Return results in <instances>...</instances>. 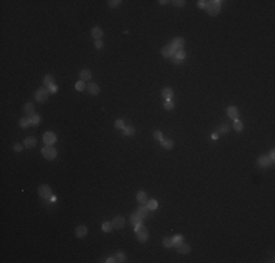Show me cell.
Here are the masks:
<instances>
[{
  "label": "cell",
  "instance_id": "1",
  "mask_svg": "<svg viewBox=\"0 0 275 263\" xmlns=\"http://www.w3.org/2000/svg\"><path fill=\"white\" fill-rule=\"evenodd\" d=\"M221 0H214V2H208L206 3V12L208 15L211 16H217L220 13V9H221Z\"/></svg>",
  "mask_w": 275,
  "mask_h": 263
},
{
  "label": "cell",
  "instance_id": "2",
  "mask_svg": "<svg viewBox=\"0 0 275 263\" xmlns=\"http://www.w3.org/2000/svg\"><path fill=\"white\" fill-rule=\"evenodd\" d=\"M135 231H136L138 241L145 243V241L148 240V229H147L145 227H142V224H136V225H135Z\"/></svg>",
  "mask_w": 275,
  "mask_h": 263
},
{
  "label": "cell",
  "instance_id": "3",
  "mask_svg": "<svg viewBox=\"0 0 275 263\" xmlns=\"http://www.w3.org/2000/svg\"><path fill=\"white\" fill-rule=\"evenodd\" d=\"M38 194H40V197H41L43 200H50L51 196H53V190H51L50 186L41 184V186L38 187Z\"/></svg>",
  "mask_w": 275,
  "mask_h": 263
},
{
  "label": "cell",
  "instance_id": "4",
  "mask_svg": "<svg viewBox=\"0 0 275 263\" xmlns=\"http://www.w3.org/2000/svg\"><path fill=\"white\" fill-rule=\"evenodd\" d=\"M41 154L44 155L46 159H54L57 157V151L53 145H46L43 149H41Z\"/></svg>",
  "mask_w": 275,
  "mask_h": 263
},
{
  "label": "cell",
  "instance_id": "5",
  "mask_svg": "<svg viewBox=\"0 0 275 263\" xmlns=\"http://www.w3.org/2000/svg\"><path fill=\"white\" fill-rule=\"evenodd\" d=\"M48 95H50V91H48V88H46V86H43V88H40V89L35 91V99H37L38 102L47 101Z\"/></svg>",
  "mask_w": 275,
  "mask_h": 263
},
{
  "label": "cell",
  "instance_id": "6",
  "mask_svg": "<svg viewBox=\"0 0 275 263\" xmlns=\"http://www.w3.org/2000/svg\"><path fill=\"white\" fill-rule=\"evenodd\" d=\"M43 141H44L46 145H53V143L57 142V136L53 133V132H46L44 136H43Z\"/></svg>",
  "mask_w": 275,
  "mask_h": 263
},
{
  "label": "cell",
  "instance_id": "7",
  "mask_svg": "<svg viewBox=\"0 0 275 263\" xmlns=\"http://www.w3.org/2000/svg\"><path fill=\"white\" fill-rule=\"evenodd\" d=\"M170 45L177 51V50H183V47H185V38H180V37H177V38H173V41L170 43Z\"/></svg>",
  "mask_w": 275,
  "mask_h": 263
},
{
  "label": "cell",
  "instance_id": "8",
  "mask_svg": "<svg viewBox=\"0 0 275 263\" xmlns=\"http://www.w3.org/2000/svg\"><path fill=\"white\" fill-rule=\"evenodd\" d=\"M272 164H274V162L271 161V158H269L268 155H262V157L257 158V165L262 167V168H266V167H269V165H272Z\"/></svg>",
  "mask_w": 275,
  "mask_h": 263
},
{
  "label": "cell",
  "instance_id": "9",
  "mask_svg": "<svg viewBox=\"0 0 275 263\" xmlns=\"http://www.w3.org/2000/svg\"><path fill=\"white\" fill-rule=\"evenodd\" d=\"M185 59H186V51L185 50H177L176 54H174V57H173V62L176 64H180V63L185 62Z\"/></svg>",
  "mask_w": 275,
  "mask_h": 263
},
{
  "label": "cell",
  "instance_id": "10",
  "mask_svg": "<svg viewBox=\"0 0 275 263\" xmlns=\"http://www.w3.org/2000/svg\"><path fill=\"white\" fill-rule=\"evenodd\" d=\"M24 113H25V115L27 117H32V115H35L37 113H35V107H34V104L32 102H27L25 105H24Z\"/></svg>",
  "mask_w": 275,
  "mask_h": 263
},
{
  "label": "cell",
  "instance_id": "11",
  "mask_svg": "<svg viewBox=\"0 0 275 263\" xmlns=\"http://www.w3.org/2000/svg\"><path fill=\"white\" fill-rule=\"evenodd\" d=\"M174 247H176V250H177L180 254H186V253H189V251H190V246H189V244H186L185 241L174 244Z\"/></svg>",
  "mask_w": 275,
  "mask_h": 263
},
{
  "label": "cell",
  "instance_id": "12",
  "mask_svg": "<svg viewBox=\"0 0 275 263\" xmlns=\"http://www.w3.org/2000/svg\"><path fill=\"white\" fill-rule=\"evenodd\" d=\"M161 54L166 57V59H170V57H174V54H176V50L168 44L167 47H164L163 50H161Z\"/></svg>",
  "mask_w": 275,
  "mask_h": 263
},
{
  "label": "cell",
  "instance_id": "13",
  "mask_svg": "<svg viewBox=\"0 0 275 263\" xmlns=\"http://www.w3.org/2000/svg\"><path fill=\"white\" fill-rule=\"evenodd\" d=\"M111 224H113V228L120 229V228H123V227H124L126 221H124V218H123V216H116V218L111 221Z\"/></svg>",
  "mask_w": 275,
  "mask_h": 263
},
{
  "label": "cell",
  "instance_id": "14",
  "mask_svg": "<svg viewBox=\"0 0 275 263\" xmlns=\"http://www.w3.org/2000/svg\"><path fill=\"white\" fill-rule=\"evenodd\" d=\"M136 200L139 202V205H145V203H148V194L145 193V192H138V194H136Z\"/></svg>",
  "mask_w": 275,
  "mask_h": 263
},
{
  "label": "cell",
  "instance_id": "15",
  "mask_svg": "<svg viewBox=\"0 0 275 263\" xmlns=\"http://www.w3.org/2000/svg\"><path fill=\"white\" fill-rule=\"evenodd\" d=\"M227 115H228L230 118H233V120H237V118H239V111H237V108L233 107V105H230V107L227 108Z\"/></svg>",
  "mask_w": 275,
  "mask_h": 263
},
{
  "label": "cell",
  "instance_id": "16",
  "mask_svg": "<svg viewBox=\"0 0 275 263\" xmlns=\"http://www.w3.org/2000/svg\"><path fill=\"white\" fill-rule=\"evenodd\" d=\"M136 212L139 213L142 218H147V216L149 215V208H148L147 205H139V208L136 209Z\"/></svg>",
  "mask_w": 275,
  "mask_h": 263
},
{
  "label": "cell",
  "instance_id": "17",
  "mask_svg": "<svg viewBox=\"0 0 275 263\" xmlns=\"http://www.w3.org/2000/svg\"><path fill=\"white\" fill-rule=\"evenodd\" d=\"M91 35H92V38H95V41H97V40H101V38H102L104 32H102V29H101V28L95 27V28H92V31H91Z\"/></svg>",
  "mask_w": 275,
  "mask_h": 263
},
{
  "label": "cell",
  "instance_id": "18",
  "mask_svg": "<svg viewBox=\"0 0 275 263\" xmlns=\"http://www.w3.org/2000/svg\"><path fill=\"white\" fill-rule=\"evenodd\" d=\"M86 232H88L86 227H85V225H79V227L76 228V231H75V235H76L78 238H83V237L86 235Z\"/></svg>",
  "mask_w": 275,
  "mask_h": 263
},
{
  "label": "cell",
  "instance_id": "19",
  "mask_svg": "<svg viewBox=\"0 0 275 263\" xmlns=\"http://www.w3.org/2000/svg\"><path fill=\"white\" fill-rule=\"evenodd\" d=\"M79 76H81V80H89L91 79V76H92V73H91V70L89 69H82L81 70V73H79Z\"/></svg>",
  "mask_w": 275,
  "mask_h": 263
},
{
  "label": "cell",
  "instance_id": "20",
  "mask_svg": "<svg viewBox=\"0 0 275 263\" xmlns=\"http://www.w3.org/2000/svg\"><path fill=\"white\" fill-rule=\"evenodd\" d=\"M86 89H88V92H89L91 95H98V92H100V86H98L97 83H89V85H86Z\"/></svg>",
  "mask_w": 275,
  "mask_h": 263
},
{
  "label": "cell",
  "instance_id": "21",
  "mask_svg": "<svg viewBox=\"0 0 275 263\" xmlns=\"http://www.w3.org/2000/svg\"><path fill=\"white\" fill-rule=\"evenodd\" d=\"M142 219H144V218H142L139 213H138L136 211H135V212L132 213V216H130V222H132L133 225H136V224H141V222H142Z\"/></svg>",
  "mask_w": 275,
  "mask_h": 263
},
{
  "label": "cell",
  "instance_id": "22",
  "mask_svg": "<svg viewBox=\"0 0 275 263\" xmlns=\"http://www.w3.org/2000/svg\"><path fill=\"white\" fill-rule=\"evenodd\" d=\"M35 145H37V139L32 138V136H29V138H27V139L24 141V146H25V148H34Z\"/></svg>",
  "mask_w": 275,
  "mask_h": 263
},
{
  "label": "cell",
  "instance_id": "23",
  "mask_svg": "<svg viewBox=\"0 0 275 263\" xmlns=\"http://www.w3.org/2000/svg\"><path fill=\"white\" fill-rule=\"evenodd\" d=\"M166 99H171L173 97H174V91L171 89V88H164L163 89V94H161Z\"/></svg>",
  "mask_w": 275,
  "mask_h": 263
},
{
  "label": "cell",
  "instance_id": "24",
  "mask_svg": "<svg viewBox=\"0 0 275 263\" xmlns=\"http://www.w3.org/2000/svg\"><path fill=\"white\" fill-rule=\"evenodd\" d=\"M54 83V78L51 76V75H47V76H44V80H43V85L46 86V88H48V86H51Z\"/></svg>",
  "mask_w": 275,
  "mask_h": 263
},
{
  "label": "cell",
  "instance_id": "25",
  "mask_svg": "<svg viewBox=\"0 0 275 263\" xmlns=\"http://www.w3.org/2000/svg\"><path fill=\"white\" fill-rule=\"evenodd\" d=\"M135 127L133 126H124V129H123V133L126 135V136H133L135 135Z\"/></svg>",
  "mask_w": 275,
  "mask_h": 263
},
{
  "label": "cell",
  "instance_id": "26",
  "mask_svg": "<svg viewBox=\"0 0 275 263\" xmlns=\"http://www.w3.org/2000/svg\"><path fill=\"white\" fill-rule=\"evenodd\" d=\"M29 124H31V120H29L28 117H22V118L19 120V126H21L22 129H27V127H29Z\"/></svg>",
  "mask_w": 275,
  "mask_h": 263
},
{
  "label": "cell",
  "instance_id": "27",
  "mask_svg": "<svg viewBox=\"0 0 275 263\" xmlns=\"http://www.w3.org/2000/svg\"><path fill=\"white\" fill-rule=\"evenodd\" d=\"M161 145H163L166 149H173V146H174L173 141H170V139H163V141H161Z\"/></svg>",
  "mask_w": 275,
  "mask_h": 263
},
{
  "label": "cell",
  "instance_id": "28",
  "mask_svg": "<svg viewBox=\"0 0 275 263\" xmlns=\"http://www.w3.org/2000/svg\"><path fill=\"white\" fill-rule=\"evenodd\" d=\"M147 206L149 208V211H155V209L158 208V202H157L155 199H149L148 203H147Z\"/></svg>",
  "mask_w": 275,
  "mask_h": 263
},
{
  "label": "cell",
  "instance_id": "29",
  "mask_svg": "<svg viewBox=\"0 0 275 263\" xmlns=\"http://www.w3.org/2000/svg\"><path fill=\"white\" fill-rule=\"evenodd\" d=\"M217 132H218V133H228V132H230V126L228 124H220L218 129H217Z\"/></svg>",
  "mask_w": 275,
  "mask_h": 263
},
{
  "label": "cell",
  "instance_id": "30",
  "mask_svg": "<svg viewBox=\"0 0 275 263\" xmlns=\"http://www.w3.org/2000/svg\"><path fill=\"white\" fill-rule=\"evenodd\" d=\"M114 259H116V262H126L127 256H126L124 253L119 251V253H116V254H114Z\"/></svg>",
  "mask_w": 275,
  "mask_h": 263
},
{
  "label": "cell",
  "instance_id": "31",
  "mask_svg": "<svg viewBox=\"0 0 275 263\" xmlns=\"http://www.w3.org/2000/svg\"><path fill=\"white\" fill-rule=\"evenodd\" d=\"M243 129H244L243 121H240V120H234V130H236V132H241Z\"/></svg>",
  "mask_w": 275,
  "mask_h": 263
},
{
  "label": "cell",
  "instance_id": "32",
  "mask_svg": "<svg viewBox=\"0 0 275 263\" xmlns=\"http://www.w3.org/2000/svg\"><path fill=\"white\" fill-rule=\"evenodd\" d=\"M101 228H102V231H104V232H110L111 229H114V228H113V224H111V222H102Z\"/></svg>",
  "mask_w": 275,
  "mask_h": 263
},
{
  "label": "cell",
  "instance_id": "33",
  "mask_svg": "<svg viewBox=\"0 0 275 263\" xmlns=\"http://www.w3.org/2000/svg\"><path fill=\"white\" fill-rule=\"evenodd\" d=\"M75 88H76V91H83V89L86 88V85H85L83 80H78V82L75 83Z\"/></svg>",
  "mask_w": 275,
  "mask_h": 263
},
{
  "label": "cell",
  "instance_id": "34",
  "mask_svg": "<svg viewBox=\"0 0 275 263\" xmlns=\"http://www.w3.org/2000/svg\"><path fill=\"white\" fill-rule=\"evenodd\" d=\"M164 108H166V110H173V108H174V101H173V99H166Z\"/></svg>",
  "mask_w": 275,
  "mask_h": 263
},
{
  "label": "cell",
  "instance_id": "35",
  "mask_svg": "<svg viewBox=\"0 0 275 263\" xmlns=\"http://www.w3.org/2000/svg\"><path fill=\"white\" fill-rule=\"evenodd\" d=\"M163 244H164V247H168V248L174 246L173 238H170V237H166V238H164V241H163Z\"/></svg>",
  "mask_w": 275,
  "mask_h": 263
},
{
  "label": "cell",
  "instance_id": "36",
  "mask_svg": "<svg viewBox=\"0 0 275 263\" xmlns=\"http://www.w3.org/2000/svg\"><path fill=\"white\" fill-rule=\"evenodd\" d=\"M182 241H185V238H183V235H182V234H177V235H174V237H173V243H174V244L182 243Z\"/></svg>",
  "mask_w": 275,
  "mask_h": 263
},
{
  "label": "cell",
  "instance_id": "37",
  "mask_svg": "<svg viewBox=\"0 0 275 263\" xmlns=\"http://www.w3.org/2000/svg\"><path fill=\"white\" fill-rule=\"evenodd\" d=\"M154 138H155L157 141H160V142L164 139V136H163V133H161L160 130H155V132H154Z\"/></svg>",
  "mask_w": 275,
  "mask_h": 263
},
{
  "label": "cell",
  "instance_id": "38",
  "mask_svg": "<svg viewBox=\"0 0 275 263\" xmlns=\"http://www.w3.org/2000/svg\"><path fill=\"white\" fill-rule=\"evenodd\" d=\"M116 129H124V121H123V118H119V120H116Z\"/></svg>",
  "mask_w": 275,
  "mask_h": 263
},
{
  "label": "cell",
  "instance_id": "39",
  "mask_svg": "<svg viewBox=\"0 0 275 263\" xmlns=\"http://www.w3.org/2000/svg\"><path fill=\"white\" fill-rule=\"evenodd\" d=\"M29 120H31V124H34V126H35V124H38V123H40V115H38V114H35V115H32Z\"/></svg>",
  "mask_w": 275,
  "mask_h": 263
},
{
  "label": "cell",
  "instance_id": "40",
  "mask_svg": "<svg viewBox=\"0 0 275 263\" xmlns=\"http://www.w3.org/2000/svg\"><path fill=\"white\" fill-rule=\"evenodd\" d=\"M120 3H121L120 0H110V2H108V6H110V8H117Z\"/></svg>",
  "mask_w": 275,
  "mask_h": 263
},
{
  "label": "cell",
  "instance_id": "41",
  "mask_svg": "<svg viewBox=\"0 0 275 263\" xmlns=\"http://www.w3.org/2000/svg\"><path fill=\"white\" fill-rule=\"evenodd\" d=\"M173 5H174V6H177V8H183V6L186 5V2H185V0H174Z\"/></svg>",
  "mask_w": 275,
  "mask_h": 263
},
{
  "label": "cell",
  "instance_id": "42",
  "mask_svg": "<svg viewBox=\"0 0 275 263\" xmlns=\"http://www.w3.org/2000/svg\"><path fill=\"white\" fill-rule=\"evenodd\" d=\"M48 91H50V94H56L57 91H59V88H57V85H51V86H48Z\"/></svg>",
  "mask_w": 275,
  "mask_h": 263
},
{
  "label": "cell",
  "instance_id": "43",
  "mask_svg": "<svg viewBox=\"0 0 275 263\" xmlns=\"http://www.w3.org/2000/svg\"><path fill=\"white\" fill-rule=\"evenodd\" d=\"M102 47H104L102 40H97V41H95V48H98V50H100V48H102Z\"/></svg>",
  "mask_w": 275,
  "mask_h": 263
},
{
  "label": "cell",
  "instance_id": "44",
  "mask_svg": "<svg viewBox=\"0 0 275 263\" xmlns=\"http://www.w3.org/2000/svg\"><path fill=\"white\" fill-rule=\"evenodd\" d=\"M22 148H24V145H21V143H15L13 145V151H16V152H21Z\"/></svg>",
  "mask_w": 275,
  "mask_h": 263
},
{
  "label": "cell",
  "instance_id": "45",
  "mask_svg": "<svg viewBox=\"0 0 275 263\" xmlns=\"http://www.w3.org/2000/svg\"><path fill=\"white\" fill-rule=\"evenodd\" d=\"M206 3H208V2H205V0H199V2H198V6H199L201 9H206Z\"/></svg>",
  "mask_w": 275,
  "mask_h": 263
},
{
  "label": "cell",
  "instance_id": "46",
  "mask_svg": "<svg viewBox=\"0 0 275 263\" xmlns=\"http://www.w3.org/2000/svg\"><path fill=\"white\" fill-rule=\"evenodd\" d=\"M268 157H269V158H271V161H272V162H274V158H275V151H274V149H272V151H271V152H269V155H268Z\"/></svg>",
  "mask_w": 275,
  "mask_h": 263
},
{
  "label": "cell",
  "instance_id": "47",
  "mask_svg": "<svg viewBox=\"0 0 275 263\" xmlns=\"http://www.w3.org/2000/svg\"><path fill=\"white\" fill-rule=\"evenodd\" d=\"M105 262H107V263H114V262H116V259H114V256H111V257H108Z\"/></svg>",
  "mask_w": 275,
  "mask_h": 263
},
{
  "label": "cell",
  "instance_id": "48",
  "mask_svg": "<svg viewBox=\"0 0 275 263\" xmlns=\"http://www.w3.org/2000/svg\"><path fill=\"white\" fill-rule=\"evenodd\" d=\"M50 202H51V203H56V202H57V197H56V196H51Z\"/></svg>",
  "mask_w": 275,
  "mask_h": 263
},
{
  "label": "cell",
  "instance_id": "49",
  "mask_svg": "<svg viewBox=\"0 0 275 263\" xmlns=\"http://www.w3.org/2000/svg\"><path fill=\"white\" fill-rule=\"evenodd\" d=\"M160 3H161V5H167L168 2H167V0H160Z\"/></svg>",
  "mask_w": 275,
  "mask_h": 263
},
{
  "label": "cell",
  "instance_id": "50",
  "mask_svg": "<svg viewBox=\"0 0 275 263\" xmlns=\"http://www.w3.org/2000/svg\"><path fill=\"white\" fill-rule=\"evenodd\" d=\"M212 139H218V133H214V135H212Z\"/></svg>",
  "mask_w": 275,
  "mask_h": 263
}]
</instances>
